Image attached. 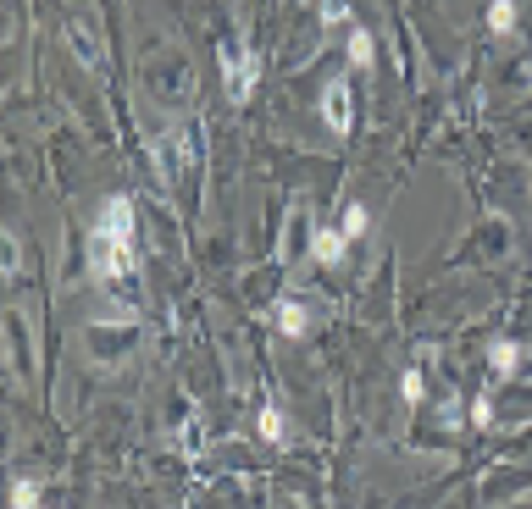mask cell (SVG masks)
<instances>
[{"instance_id":"1","label":"cell","mask_w":532,"mask_h":509,"mask_svg":"<svg viewBox=\"0 0 532 509\" xmlns=\"http://www.w3.org/2000/svg\"><path fill=\"white\" fill-rule=\"evenodd\" d=\"M89 277L94 283H122L134 277V206L128 199H106L94 233H89Z\"/></svg>"},{"instance_id":"2","label":"cell","mask_w":532,"mask_h":509,"mask_svg":"<svg viewBox=\"0 0 532 509\" xmlns=\"http://www.w3.org/2000/svg\"><path fill=\"white\" fill-rule=\"evenodd\" d=\"M217 56H222V78H227V100H239V106H244V100H250V94H256V50H250L244 39H227V44L217 50Z\"/></svg>"},{"instance_id":"3","label":"cell","mask_w":532,"mask_h":509,"mask_svg":"<svg viewBox=\"0 0 532 509\" xmlns=\"http://www.w3.org/2000/svg\"><path fill=\"white\" fill-rule=\"evenodd\" d=\"M184 166H189V133H184V127H167V133L156 139V172H161V183L172 189L177 177H184Z\"/></svg>"},{"instance_id":"4","label":"cell","mask_w":532,"mask_h":509,"mask_svg":"<svg viewBox=\"0 0 532 509\" xmlns=\"http://www.w3.org/2000/svg\"><path fill=\"white\" fill-rule=\"evenodd\" d=\"M322 117H327V127H333V133H349L355 127V111H349V84L344 78H333L322 89Z\"/></svg>"},{"instance_id":"5","label":"cell","mask_w":532,"mask_h":509,"mask_svg":"<svg viewBox=\"0 0 532 509\" xmlns=\"http://www.w3.org/2000/svg\"><path fill=\"white\" fill-rule=\"evenodd\" d=\"M67 39H72V50H78V61H89L94 72H100V67H106V50H100L94 28H84V22H72V28H67Z\"/></svg>"},{"instance_id":"6","label":"cell","mask_w":532,"mask_h":509,"mask_svg":"<svg viewBox=\"0 0 532 509\" xmlns=\"http://www.w3.org/2000/svg\"><path fill=\"white\" fill-rule=\"evenodd\" d=\"M277 327H283L289 338H299V333H306V327H311L306 304H299V299H283V304H277Z\"/></svg>"},{"instance_id":"7","label":"cell","mask_w":532,"mask_h":509,"mask_svg":"<svg viewBox=\"0 0 532 509\" xmlns=\"http://www.w3.org/2000/svg\"><path fill=\"white\" fill-rule=\"evenodd\" d=\"M311 249H316V261H322V266H339V261H344V233H316V238H311Z\"/></svg>"},{"instance_id":"8","label":"cell","mask_w":532,"mask_h":509,"mask_svg":"<svg viewBox=\"0 0 532 509\" xmlns=\"http://www.w3.org/2000/svg\"><path fill=\"white\" fill-rule=\"evenodd\" d=\"M511 22H516V0H494V6H488V28L511 34Z\"/></svg>"},{"instance_id":"9","label":"cell","mask_w":532,"mask_h":509,"mask_svg":"<svg viewBox=\"0 0 532 509\" xmlns=\"http://www.w3.org/2000/svg\"><path fill=\"white\" fill-rule=\"evenodd\" d=\"M349 67H361V72L372 67V34H361V28L349 34Z\"/></svg>"},{"instance_id":"10","label":"cell","mask_w":532,"mask_h":509,"mask_svg":"<svg viewBox=\"0 0 532 509\" xmlns=\"http://www.w3.org/2000/svg\"><path fill=\"white\" fill-rule=\"evenodd\" d=\"M516 360H521L516 343H494V371H499V376H511V371H516Z\"/></svg>"},{"instance_id":"11","label":"cell","mask_w":532,"mask_h":509,"mask_svg":"<svg viewBox=\"0 0 532 509\" xmlns=\"http://www.w3.org/2000/svg\"><path fill=\"white\" fill-rule=\"evenodd\" d=\"M261 432H266V443H283V416H277V404L261 410Z\"/></svg>"},{"instance_id":"12","label":"cell","mask_w":532,"mask_h":509,"mask_svg":"<svg viewBox=\"0 0 532 509\" xmlns=\"http://www.w3.org/2000/svg\"><path fill=\"white\" fill-rule=\"evenodd\" d=\"M12 509H39V488H34V481H17V488H12Z\"/></svg>"},{"instance_id":"13","label":"cell","mask_w":532,"mask_h":509,"mask_svg":"<svg viewBox=\"0 0 532 509\" xmlns=\"http://www.w3.org/2000/svg\"><path fill=\"white\" fill-rule=\"evenodd\" d=\"M344 17H349V0H322V22H327V28H339Z\"/></svg>"},{"instance_id":"14","label":"cell","mask_w":532,"mask_h":509,"mask_svg":"<svg viewBox=\"0 0 532 509\" xmlns=\"http://www.w3.org/2000/svg\"><path fill=\"white\" fill-rule=\"evenodd\" d=\"M361 233H366V211L349 206V211H344V238H361Z\"/></svg>"},{"instance_id":"15","label":"cell","mask_w":532,"mask_h":509,"mask_svg":"<svg viewBox=\"0 0 532 509\" xmlns=\"http://www.w3.org/2000/svg\"><path fill=\"white\" fill-rule=\"evenodd\" d=\"M399 393H405V404H416V399H422V371H405V382H399Z\"/></svg>"},{"instance_id":"16","label":"cell","mask_w":532,"mask_h":509,"mask_svg":"<svg viewBox=\"0 0 532 509\" xmlns=\"http://www.w3.org/2000/svg\"><path fill=\"white\" fill-rule=\"evenodd\" d=\"M471 421H477V426H494V404L477 399V404H471Z\"/></svg>"}]
</instances>
